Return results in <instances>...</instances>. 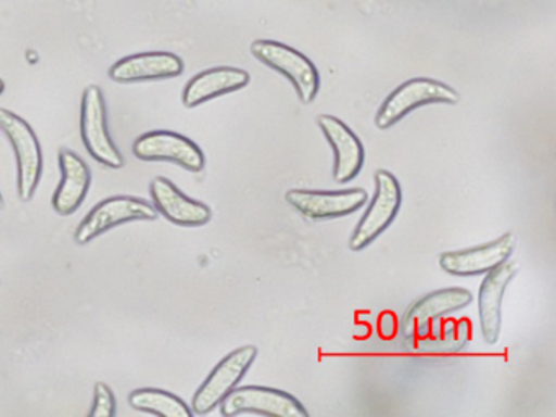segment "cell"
<instances>
[{
	"label": "cell",
	"instance_id": "cell-1",
	"mask_svg": "<svg viewBox=\"0 0 556 417\" xmlns=\"http://www.w3.org/2000/svg\"><path fill=\"white\" fill-rule=\"evenodd\" d=\"M374 182L372 201L350 238V250L353 251H363L372 244L393 224L402 207V186L389 169H377Z\"/></svg>",
	"mask_w": 556,
	"mask_h": 417
},
{
	"label": "cell",
	"instance_id": "cell-2",
	"mask_svg": "<svg viewBox=\"0 0 556 417\" xmlns=\"http://www.w3.org/2000/svg\"><path fill=\"white\" fill-rule=\"evenodd\" d=\"M457 90L432 80V78H412L396 87L380 106L376 116V126L386 130L408 116L412 111L428 104H455L458 103Z\"/></svg>",
	"mask_w": 556,
	"mask_h": 417
},
{
	"label": "cell",
	"instance_id": "cell-3",
	"mask_svg": "<svg viewBox=\"0 0 556 417\" xmlns=\"http://www.w3.org/2000/svg\"><path fill=\"white\" fill-rule=\"evenodd\" d=\"M0 130L11 140L17 160V189L22 201H30L43 173V152L27 121L0 108Z\"/></svg>",
	"mask_w": 556,
	"mask_h": 417
},
{
	"label": "cell",
	"instance_id": "cell-4",
	"mask_svg": "<svg viewBox=\"0 0 556 417\" xmlns=\"http://www.w3.org/2000/svg\"><path fill=\"white\" fill-rule=\"evenodd\" d=\"M250 49L260 62L291 81L302 103L308 104L315 100L320 90V75L311 59L291 46L269 39H256Z\"/></svg>",
	"mask_w": 556,
	"mask_h": 417
},
{
	"label": "cell",
	"instance_id": "cell-5",
	"mask_svg": "<svg viewBox=\"0 0 556 417\" xmlns=\"http://www.w3.org/2000/svg\"><path fill=\"white\" fill-rule=\"evenodd\" d=\"M80 136L87 152L97 162L113 169L125 165V156L110 137L105 97L99 85H89L84 90L83 106H80Z\"/></svg>",
	"mask_w": 556,
	"mask_h": 417
},
{
	"label": "cell",
	"instance_id": "cell-6",
	"mask_svg": "<svg viewBox=\"0 0 556 417\" xmlns=\"http://www.w3.org/2000/svg\"><path fill=\"white\" fill-rule=\"evenodd\" d=\"M256 357H258V349L255 345H242L227 354L194 393L193 401H191L193 414L204 416V414L216 409L223 403L224 397L233 388L239 387Z\"/></svg>",
	"mask_w": 556,
	"mask_h": 417
},
{
	"label": "cell",
	"instance_id": "cell-7",
	"mask_svg": "<svg viewBox=\"0 0 556 417\" xmlns=\"http://www.w3.org/2000/svg\"><path fill=\"white\" fill-rule=\"evenodd\" d=\"M219 406L223 416H239L243 413L262 414L268 417L308 416L304 404L288 391L256 387V384L233 388Z\"/></svg>",
	"mask_w": 556,
	"mask_h": 417
},
{
	"label": "cell",
	"instance_id": "cell-8",
	"mask_svg": "<svg viewBox=\"0 0 556 417\" xmlns=\"http://www.w3.org/2000/svg\"><path fill=\"white\" fill-rule=\"evenodd\" d=\"M159 212L154 205L132 195H115L97 204L76 230V241L87 244L100 235L122 224L135 220H155Z\"/></svg>",
	"mask_w": 556,
	"mask_h": 417
},
{
	"label": "cell",
	"instance_id": "cell-9",
	"mask_svg": "<svg viewBox=\"0 0 556 417\" xmlns=\"http://www.w3.org/2000/svg\"><path fill=\"white\" fill-rule=\"evenodd\" d=\"M132 153L144 162H170L191 173L203 172L206 156L200 146L172 130L142 134L132 146Z\"/></svg>",
	"mask_w": 556,
	"mask_h": 417
},
{
	"label": "cell",
	"instance_id": "cell-10",
	"mask_svg": "<svg viewBox=\"0 0 556 417\" xmlns=\"http://www.w3.org/2000/svg\"><path fill=\"white\" fill-rule=\"evenodd\" d=\"M471 302H473V293L464 287H447L421 296L403 315V338L408 342L421 339L432 323L447 318L448 315L465 308Z\"/></svg>",
	"mask_w": 556,
	"mask_h": 417
},
{
	"label": "cell",
	"instance_id": "cell-11",
	"mask_svg": "<svg viewBox=\"0 0 556 417\" xmlns=\"http://www.w3.org/2000/svg\"><path fill=\"white\" fill-rule=\"evenodd\" d=\"M363 188L340 189V191H315V189H291L286 201L311 220H331L346 217L359 211L367 202Z\"/></svg>",
	"mask_w": 556,
	"mask_h": 417
},
{
	"label": "cell",
	"instance_id": "cell-12",
	"mask_svg": "<svg viewBox=\"0 0 556 417\" xmlns=\"http://www.w3.org/2000/svg\"><path fill=\"white\" fill-rule=\"evenodd\" d=\"M516 243L514 233H504L497 240L480 244V247L445 251L439 256V264L451 276H484L513 256Z\"/></svg>",
	"mask_w": 556,
	"mask_h": 417
},
{
	"label": "cell",
	"instance_id": "cell-13",
	"mask_svg": "<svg viewBox=\"0 0 556 417\" xmlns=\"http://www.w3.org/2000/svg\"><path fill=\"white\" fill-rule=\"evenodd\" d=\"M318 127L333 150V178L340 185L353 181L366 162V150L359 137L350 126L331 114H320L317 117Z\"/></svg>",
	"mask_w": 556,
	"mask_h": 417
},
{
	"label": "cell",
	"instance_id": "cell-14",
	"mask_svg": "<svg viewBox=\"0 0 556 417\" xmlns=\"http://www.w3.org/2000/svg\"><path fill=\"white\" fill-rule=\"evenodd\" d=\"M519 273L514 261H504L490 273L484 274L478 292V315H480L481 334L488 344H496L503 323V296L510 280Z\"/></svg>",
	"mask_w": 556,
	"mask_h": 417
},
{
	"label": "cell",
	"instance_id": "cell-15",
	"mask_svg": "<svg viewBox=\"0 0 556 417\" xmlns=\"http://www.w3.org/2000/svg\"><path fill=\"white\" fill-rule=\"evenodd\" d=\"M184 71V61L174 52L152 51L119 59L110 67L109 75L116 84H135L180 77Z\"/></svg>",
	"mask_w": 556,
	"mask_h": 417
},
{
	"label": "cell",
	"instance_id": "cell-16",
	"mask_svg": "<svg viewBox=\"0 0 556 417\" xmlns=\"http://www.w3.org/2000/svg\"><path fill=\"white\" fill-rule=\"evenodd\" d=\"M151 198L155 211L180 227H203L213 218L210 205L188 198L164 176L152 179Z\"/></svg>",
	"mask_w": 556,
	"mask_h": 417
},
{
	"label": "cell",
	"instance_id": "cell-17",
	"mask_svg": "<svg viewBox=\"0 0 556 417\" xmlns=\"http://www.w3.org/2000/svg\"><path fill=\"white\" fill-rule=\"evenodd\" d=\"M60 168L63 172V179L54 192L53 207L60 215H71L86 201L92 182V173L87 163L66 147L60 149Z\"/></svg>",
	"mask_w": 556,
	"mask_h": 417
},
{
	"label": "cell",
	"instance_id": "cell-18",
	"mask_svg": "<svg viewBox=\"0 0 556 417\" xmlns=\"http://www.w3.org/2000/svg\"><path fill=\"white\" fill-rule=\"evenodd\" d=\"M250 84L249 72L237 67H214L194 75L184 90V104L197 108L214 98L242 90Z\"/></svg>",
	"mask_w": 556,
	"mask_h": 417
},
{
	"label": "cell",
	"instance_id": "cell-19",
	"mask_svg": "<svg viewBox=\"0 0 556 417\" xmlns=\"http://www.w3.org/2000/svg\"><path fill=\"white\" fill-rule=\"evenodd\" d=\"M471 338V325L467 319L458 321H444V318L432 323L428 328L426 336L416 339L413 348L418 351L435 352V354H445V352H458L468 344Z\"/></svg>",
	"mask_w": 556,
	"mask_h": 417
},
{
	"label": "cell",
	"instance_id": "cell-20",
	"mask_svg": "<svg viewBox=\"0 0 556 417\" xmlns=\"http://www.w3.org/2000/svg\"><path fill=\"white\" fill-rule=\"evenodd\" d=\"M129 404L142 413L162 417H191L193 410L180 397L159 388H141L129 394Z\"/></svg>",
	"mask_w": 556,
	"mask_h": 417
},
{
	"label": "cell",
	"instance_id": "cell-21",
	"mask_svg": "<svg viewBox=\"0 0 556 417\" xmlns=\"http://www.w3.org/2000/svg\"><path fill=\"white\" fill-rule=\"evenodd\" d=\"M116 414V400L112 388L99 381L93 388V406L90 417H113Z\"/></svg>",
	"mask_w": 556,
	"mask_h": 417
},
{
	"label": "cell",
	"instance_id": "cell-22",
	"mask_svg": "<svg viewBox=\"0 0 556 417\" xmlns=\"http://www.w3.org/2000/svg\"><path fill=\"white\" fill-rule=\"evenodd\" d=\"M5 85L4 81L0 80V94L4 93Z\"/></svg>",
	"mask_w": 556,
	"mask_h": 417
},
{
	"label": "cell",
	"instance_id": "cell-23",
	"mask_svg": "<svg viewBox=\"0 0 556 417\" xmlns=\"http://www.w3.org/2000/svg\"><path fill=\"white\" fill-rule=\"evenodd\" d=\"M4 207V198L0 194V208Z\"/></svg>",
	"mask_w": 556,
	"mask_h": 417
}]
</instances>
